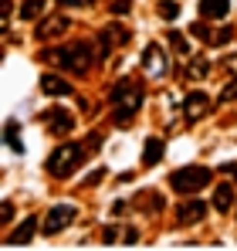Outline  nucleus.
I'll return each instance as SVG.
<instances>
[{"label": "nucleus", "mask_w": 237, "mask_h": 251, "mask_svg": "<svg viewBox=\"0 0 237 251\" xmlns=\"http://www.w3.org/2000/svg\"><path fill=\"white\" fill-rule=\"evenodd\" d=\"M122 241H125V245H136V241H139V234H136V231H125V238H122Z\"/></svg>", "instance_id": "29"}, {"label": "nucleus", "mask_w": 237, "mask_h": 251, "mask_svg": "<svg viewBox=\"0 0 237 251\" xmlns=\"http://www.w3.org/2000/svg\"><path fill=\"white\" fill-rule=\"evenodd\" d=\"M102 176H105V170H95V173H92V176H88V180H85V183H98V180H102Z\"/></svg>", "instance_id": "27"}, {"label": "nucleus", "mask_w": 237, "mask_h": 251, "mask_svg": "<svg viewBox=\"0 0 237 251\" xmlns=\"http://www.w3.org/2000/svg\"><path fill=\"white\" fill-rule=\"evenodd\" d=\"M109 102L116 105L112 119H116V123H129V119L136 116L139 102H142V88H132V82H118L116 88L109 92Z\"/></svg>", "instance_id": "1"}, {"label": "nucleus", "mask_w": 237, "mask_h": 251, "mask_svg": "<svg viewBox=\"0 0 237 251\" xmlns=\"http://www.w3.org/2000/svg\"><path fill=\"white\" fill-rule=\"evenodd\" d=\"M3 214H0V217H3V224H10V221H14V204H10V201H3Z\"/></svg>", "instance_id": "22"}, {"label": "nucleus", "mask_w": 237, "mask_h": 251, "mask_svg": "<svg viewBox=\"0 0 237 251\" xmlns=\"http://www.w3.org/2000/svg\"><path fill=\"white\" fill-rule=\"evenodd\" d=\"M224 170H227L231 176H237V163H227V167H224Z\"/></svg>", "instance_id": "30"}, {"label": "nucleus", "mask_w": 237, "mask_h": 251, "mask_svg": "<svg viewBox=\"0 0 237 251\" xmlns=\"http://www.w3.org/2000/svg\"><path fill=\"white\" fill-rule=\"evenodd\" d=\"M159 14H163L166 21H176V14H180V3H176V0H159Z\"/></svg>", "instance_id": "17"}, {"label": "nucleus", "mask_w": 237, "mask_h": 251, "mask_svg": "<svg viewBox=\"0 0 237 251\" xmlns=\"http://www.w3.org/2000/svg\"><path fill=\"white\" fill-rule=\"evenodd\" d=\"M200 14L213 17V21H224L231 14V0H200Z\"/></svg>", "instance_id": "9"}, {"label": "nucleus", "mask_w": 237, "mask_h": 251, "mask_svg": "<svg viewBox=\"0 0 237 251\" xmlns=\"http://www.w3.org/2000/svg\"><path fill=\"white\" fill-rule=\"evenodd\" d=\"M207 75V58H197L190 68H187V78H203Z\"/></svg>", "instance_id": "18"}, {"label": "nucleus", "mask_w": 237, "mask_h": 251, "mask_svg": "<svg viewBox=\"0 0 237 251\" xmlns=\"http://www.w3.org/2000/svg\"><path fill=\"white\" fill-rule=\"evenodd\" d=\"M41 7H44V0H31V3H24V7H21V17H24V21H31Z\"/></svg>", "instance_id": "19"}, {"label": "nucleus", "mask_w": 237, "mask_h": 251, "mask_svg": "<svg viewBox=\"0 0 237 251\" xmlns=\"http://www.w3.org/2000/svg\"><path fill=\"white\" fill-rule=\"evenodd\" d=\"M3 139H7V146H10L14 153H24V143L17 139V123H7V129H3Z\"/></svg>", "instance_id": "16"}, {"label": "nucleus", "mask_w": 237, "mask_h": 251, "mask_svg": "<svg viewBox=\"0 0 237 251\" xmlns=\"http://www.w3.org/2000/svg\"><path fill=\"white\" fill-rule=\"evenodd\" d=\"M203 217H207V204H200V201H187V204H180V210H176V221L180 224H197Z\"/></svg>", "instance_id": "8"}, {"label": "nucleus", "mask_w": 237, "mask_h": 251, "mask_svg": "<svg viewBox=\"0 0 237 251\" xmlns=\"http://www.w3.org/2000/svg\"><path fill=\"white\" fill-rule=\"evenodd\" d=\"M169 44H173L180 54H187V51H190V44H187V38H183L180 31H173V34H169Z\"/></svg>", "instance_id": "20"}, {"label": "nucleus", "mask_w": 237, "mask_h": 251, "mask_svg": "<svg viewBox=\"0 0 237 251\" xmlns=\"http://www.w3.org/2000/svg\"><path fill=\"white\" fill-rule=\"evenodd\" d=\"M102 241H105V245H112V241H116V231H112V227H105V234H102Z\"/></svg>", "instance_id": "28"}, {"label": "nucleus", "mask_w": 237, "mask_h": 251, "mask_svg": "<svg viewBox=\"0 0 237 251\" xmlns=\"http://www.w3.org/2000/svg\"><path fill=\"white\" fill-rule=\"evenodd\" d=\"M34 231H38V217H27V221H24V224L7 238V245H27V241L34 238Z\"/></svg>", "instance_id": "12"}, {"label": "nucleus", "mask_w": 237, "mask_h": 251, "mask_svg": "<svg viewBox=\"0 0 237 251\" xmlns=\"http://www.w3.org/2000/svg\"><path fill=\"white\" fill-rule=\"evenodd\" d=\"M234 95H237V78H234V82H231V85H227L224 92H220V102H231Z\"/></svg>", "instance_id": "21"}, {"label": "nucleus", "mask_w": 237, "mask_h": 251, "mask_svg": "<svg viewBox=\"0 0 237 251\" xmlns=\"http://www.w3.org/2000/svg\"><path fill=\"white\" fill-rule=\"evenodd\" d=\"M231 38H234V31H231V27H224V31L217 34V44H227V41H231Z\"/></svg>", "instance_id": "26"}, {"label": "nucleus", "mask_w": 237, "mask_h": 251, "mask_svg": "<svg viewBox=\"0 0 237 251\" xmlns=\"http://www.w3.org/2000/svg\"><path fill=\"white\" fill-rule=\"evenodd\" d=\"M234 204V187L231 183H217V190H213V210H231Z\"/></svg>", "instance_id": "14"}, {"label": "nucleus", "mask_w": 237, "mask_h": 251, "mask_svg": "<svg viewBox=\"0 0 237 251\" xmlns=\"http://www.w3.org/2000/svg\"><path fill=\"white\" fill-rule=\"evenodd\" d=\"M58 3H61V7H88L92 0H58Z\"/></svg>", "instance_id": "25"}, {"label": "nucleus", "mask_w": 237, "mask_h": 251, "mask_svg": "<svg viewBox=\"0 0 237 251\" xmlns=\"http://www.w3.org/2000/svg\"><path fill=\"white\" fill-rule=\"evenodd\" d=\"M44 119L51 123V129H54V132H71V126H75V119H71L68 112H61V109H51V112H44Z\"/></svg>", "instance_id": "13"}, {"label": "nucleus", "mask_w": 237, "mask_h": 251, "mask_svg": "<svg viewBox=\"0 0 237 251\" xmlns=\"http://www.w3.org/2000/svg\"><path fill=\"white\" fill-rule=\"evenodd\" d=\"M41 88L47 92V95H71L75 88H71V82H65V78H58V75H41Z\"/></svg>", "instance_id": "10"}, {"label": "nucleus", "mask_w": 237, "mask_h": 251, "mask_svg": "<svg viewBox=\"0 0 237 251\" xmlns=\"http://www.w3.org/2000/svg\"><path fill=\"white\" fill-rule=\"evenodd\" d=\"M54 61L65 68V72H85L88 65H92V44H65V48H58L54 51Z\"/></svg>", "instance_id": "4"}, {"label": "nucleus", "mask_w": 237, "mask_h": 251, "mask_svg": "<svg viewBox=\"0 0 237 251\" xmlns=\"http://www.w3.org/2000/svg\"><path fill=\"white\" fill-rule=\"evenodd\" d=\"M81 163H85V146H81V143H65V146H58V150L51 153L47 173H51V176H71Z\"/></svg>", "instance_id": "2"}, {"label": "nucleus", "mask_w": 237, "mask_h": 251, "mask_svg": "<svg viewBox=\"0 0 237 251\" xmlns=\"http://www.w3.org/2000/svg\"><path fill=\"white\" fill-rule=\"evenodd\" d=\"M210 180H213V170L210 167H180V170L169 173V183H173V190H180V194H197Z\"/></svg>", "instance_id": "3"}, {"label": "nucleus", "mask_w": 237, "mask_h": 251, "mask_svg": "<svg viewBox=\"0 0 237 251\" xmlns=\"http://www.w3.org/2000/svg\"><path fill=\"white\" fill-rule=\"evenodd\" d=\"M142 68H146V75H149V78L166 75V54H163V48H159V44H149V48L142 51Z\"/></svg>", "instance_id": "6"}, {"label": "nucleus", "mask_w": 237, "mask_h": 251, "mask_svg": "<svg viewBox=\"0 0 237 251\" xmlns=\"http://www.w3.org/2000/svg\"><path fill=\"white\" fill-rule=\"evenodd\" d=\"M190 31H193L197 38H203V41H210V31H207V24H193Z\"/></svg>", "instance_id": "23"}, {"label": "nucleus", "mask_w": 237, "mask_h": 251, "mask_svg": "<svg viewBox=\"0 0 237 251\" xmlns=\"http://www.w3.org/2000/svg\"><path fill=\"white\" fill-rule=\"evenodd\" d=\"M163 150H166L163 139H159V136H149L146 146H142V163H146V167H156L159 160H163Z\"/></svg>", "instance_id": "11"}, {"label": "nucleus", "mask_w": 237, "mask_h": 251, "mask_svg": "<svg viewBox=\"0 0 237 251\" xmlns=\"http://www.w3.org/2000/svg\"><path fill=\"white\" fill-rule=\"evenodd\" d=\"M183 112H187V119L193 123V119H200V116L210 112V99H207L203 92H190V95L183 99Z\"/></svg>", "instance_id": "7"}, {"label": "nucleus", "mask_w": 237, "mask_h": 251, "mask_svg": "<svg viewBox=\"0 0 237 251\" xmlns=\"http://www.w3.org/2000/svg\"><path fill=\"white\" fill-rule=\"evenodd\" d=\"M61 31H68V21H65V17H54V24H41L38 27V38L47 41V38H54V34H61Z\"/></svg>", "instance_id": "15"}, {"label": "nucleus", "mask_w": 237, "mask_h": 251, "mask_svg": "<svg viewBox=\"0 0 237 251\" xmlns=\"http://www.w3.org/2000/svg\"><path fill=\"white\" fill-rule=\"evenodd\" d=\"M75 217H78V210L71 207V204H58V207H51L47 214H44V234H58V231H65Z\"/></svg>", "instance_id": "5"}, {"label": "nucleus", "mask_w": 237, "mask_h": 251, "mask_svg": "<svg viewBox=\"0 0 237 251\" xmlns=\"http://www.w3.org/2000/svg\"><path fill=\"white\" fill-rule=\"evenodd\" d=\"M129 7H132V0H116V3H112V14H125Z\"/></svg>", "instance_id": "24"}]
</instances>
